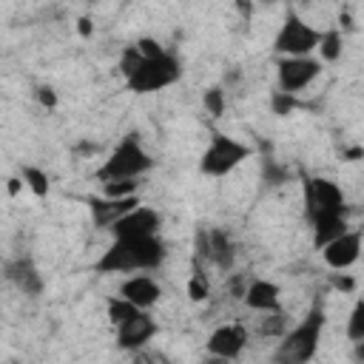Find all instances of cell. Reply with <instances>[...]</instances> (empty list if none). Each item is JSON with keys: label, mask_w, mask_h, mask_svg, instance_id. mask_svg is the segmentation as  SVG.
<instances>
[{"label": "cell", "mask_w": 364, "mask_h": 364, "mask_svg": "<svg viewBox=\"0 0 364 364\" xmlns=\"http://www.w3.org/2000/svg\"><path fill=\"white\" fill-rule=\"evenodd\" d=\"M165 259V245L156 236H117L97 259L100 273H136L154 270Z\"/></svg>", "instance_id": "1"}, {"label": "cell", "mask_w": 364, "mask_h": 364, "mask_svg": "<svg viewBox=\"0 0 364 364\" xmlns=\"http://www.w3.org/2000/svg\"><path fill=\"white\" fill-rule=\"evenodd\" d=\"M321 330H324V310L318 304H313L310 313L282 336L279 350H276V361H284V364L310 361L316 355V350H318Z\"/></svg>", "instance_id": "2"}, {"label": "cell", "mask_w": 364, "mask_h": 364, "mask_svg": "<svg viewBox=\"0 0 364 364\" xmlns=\"http://www.w3.org/2000/svg\"><path fill=\"white\" fill-rule=\"evenodd\" d=\"M151 168H154L151 154L139 145V139H136L134 134H128V136L111 151V156L100 165L97 179H102V182H108V179H136V176H142V173L151 171Z\"/></svg>", "instance_id": "3"}, {"label": "cell", "mask_w": 364, "mask_h": 364, "mask_svg": "<svg viewBox=\"0 0 364 364\" xmlns=\"http://www.w3.org/2000/svg\"><path fill=\"white\" fill-rule=\"evenodd\" d=\"M179 77H182L179 60H176L171 51H165L162 57H145V60L139 63V68H136L125 82H128V88L136 91V94H151V91H159V88L173 85Z\"/></svg>", "instance_id": "4"}, {"label": "cell", "mask_w": 364, "mask_h": 364, "mask_svg": "<svg viewBox=\"0 0 364 364\" xmlns=\"http://www.w3.org/2000/svg\"><path fill=\"white\" fill-rule=\"evenodd\" d=\"M250 156V148L233 136H225V134H213L208 148L202 151V159H199V171L205 176H225L230 171H236L245 159Z\"/></svg>", "instance_id": "5"}, {"label": "cell", "mask_w": 364, "mask_h": 364, "mask_svg": "<svg viewBox=\"0 0 364 364\" xmlns=\"http://www.w3.org/2000/svg\"><path fill=\"white\" fill-rule=\"evenodd\" d=\"M318 40H321V31L307 26L299 14H287L282 28L273 37V51H279L284 57H304L318 48Z\"/></svg>", "instance_id": "6"}, {"label": "cell", "mask_w": 364, "mask_h": 364, "mask_svg": "<svg viewBox=\"0 0 364 364\" xmlns=\"http://www.w3.org/2000/svg\"><path fill=\"white\" fill-rule=\"evenodd\" d=\"M301 188H304V210H307V219L327 216V213H347L344 193H341V188L333 179L304 176Z\"/></svg>", "instance_id": "7"}, {"label": "cell", "mask_w": 364, "mask_h": 364, "mask_svg": "<svg viewBox=\"0 0 364 364\" xmlns=\"http://www.w3.org/2000/svg\"><path fill=\"white\" fill-rule=\"evenodd\" d=\"M321 74V60L304 54V57H282L276 65V77H279V88L282 91H301L307 88L316 77Z\"/></svg>", "instance_id": "8"}, {"label": "cell", "mask_w": 364, "mask_h": 364, "mask_svg": "<svg viewBox=\"0 0 364 364\" xmlns=\"http://www.w3.org/2000/svg\"><path fill=\"white\" fill-rule=\"evenodd\" d=\"M321 256L327 262V267L333 270H347L358 262L361 256V230H344L336 239H330L327 245H321Z\"/></svg>", "instance_id": "9"}, {"label": "cell", "mask_w": 364, "mask_h": 364, "mask_svg": "<svg viewBox=\"0 0 364 364\" xmlns=\"http://www.w3.org/2000/svg\"><path fill=\"white\" fill-rule=\"evenodd\" d=\"M159 213L154 208H145V205H136L134 210H128L125 216H119L114 225H111V233L114 239L117 236H156L159 230Z\"/></svg>", "instance_id": "10"}, {"label": "cell", "mask_w": 364, "mask_h": 364, "mask_svg": "<svg viewBox=\"0 0 364 364\" xmlns=\"http://www.w3.org/2000/svg\"><path fill=\"white\" fill-rule=\"evenodd\" d=\"M154 333H156V321L142 310V313L131 316L128 321L117 324V344L122 350H139L154 338Z\"/></svg>", "instance_id": "11"}, {"label": "cell", "mask_w": 364, "mask_h": 364, "mask_svg": "<svg viewBox=\"0 0 364 364\" xmlns=\"http://www.w3.org/2000/svg\"><path fill=\"white\" fill-rule=\"evenodd\" d=\"M6 279L23 296H40V290H43V276L31 256H17V259L6 262Z\"/></svg>", "instance_id": "12"}, {"label": "cell", "mask_w": 364, "mask_h": 364, "mask_svg": "<svg viewBox=\"0 0 364 364\" xmlns=\"http://www.w3.org/2000/svg\"><path fill=\"white\" fill-rule=\"evenodd\" d=\"M247 344V333L239 324H222L208 338V353L216 358H239V353Z\"/></svg>", "instance_id": "13"}, {"label": "cell", "mask_w": 364, "mask_h": 364, "mask_svg": "<svg viewBox=\"0 0 364 364\" xmlns=\"http://www.w3.org/2000/svg\"><path fill=\"white\" fill-rule=\"evenodd\" d=\"M136 205H139L136 193L134 196H122V199H111V196H91L88 199V208H91V216H94L97 228H111L119 216H125Z\"/></svg>", "instance_id": "14"}, {"label": "cell", "mask_w": 364, "mask_h": 364, "mask_svg": "<svg viewBox=\"0 0 364 364\" xmlns=\"http://www.w3.org/2000/svg\"><path fill=\"white\" fill-rule=\"evenodd\" d=\"M119 296H125V299L134 301L136 307L148 310V307H154V304L162 299V287H159L151 276H145V273H131V276L119 284Z\"/></svg>", "instance_id": "15"}, {"label": "cell", "mask_w": 364, "mask_h": 364, "mask_svg": "<svg viewBox=\"0 0 364 364\" xmlns=\"http://www.w3.org/2000/svg\"><path fill=\"white\" fill-rule=\"evenodd\" d=\"M279 284L267 279H253L245 290V304L259 313H276L279 310Z\"/></svg>", "instance_id": "16"}, {"label": "cell", "mask_w": 364, "mask_h": 364, "mask_svg": "<svg viewBox=\"0 0 364 364\" xmlns=\"http://www.w3.org/2000/svg\"><path fill=\"white\" fill-rule=\"evenodd\" d=\"M310 225H313V242H316V247H321L347 230V216L344 213H327V216L310 219Z\"/></svg>", "instance_id": "17"}, {"label": "cell", "mask_w": 364, "mask_h": 364, "mask_svg": "<svg viewBox=\"0 0 364 364\" xmlns=\"http://www.w3.org/2000/svg\"><path fill=\"white\" fill-rule=\"evenodd\" d=\"M208 259L216 262L219 267H230L233 264V245H230L225 230H210V253H208Z\"/></svg>", "instance_id": "18"}, {"label": "cell", "mask_w": 364, "mask_h": 364, "mask_svg": "<svg viewBox=\"0 0 364 364\" xmlns=\"http://www.w3.org/2000/svg\"><path fill=\"white\" fill-rule=\"evenodd\" d=\"M318 57L324 63H336L341 60V51H344V37L338 28H330V31H321V40H318Z\"/></svg>", "instance_id": "19"}, {"label": "cell", "mask_w": 364, "mask_h": 364, "mask_svg": "<svg viewBox=\"0 0 364 364\" xmlns=\"http://www.w3.org/2000/svg\"><path fill=\"white\" fill-rule=\"evenodd\" d=\"M105 313H108V321L117 327V324L128 321L131 316L142 313V307H136V304H134V301H128L125 296H114V299H108V304H105Z\"/></svg>", "instance_id": "20"}, {"label": "cell", "mask_w": 364, "mask_h": 364, "mask_svg": "<svg viewBox=\"0 0 364 364\" xmlns=\"http://www.w3.org/2000/svg\"><path fill=\"white\" fill-rule=\"evenodd\" d=\"M20 176H23V182H26V188L34 193V196H46L48 193V173L46 171H40V168H34V165H23V171H20Z\"/></svg>", "instance_id": "21"}, {"label": "cell", "mask_w": 364, "mask_h": 364, "mask_svg": "<svg viewBox=\"0 0 364 364\" xmlns=\"http://www.w3.org/2000/svg\"><path fill=\"white\" fill-rule=\"evenodd\" d=\"M347 338L355 344V341H364V299H358L350 310V318H347Z\"/></svg>", "instance_id": "22"}, {"label": "cell", "mask_w": 364, "mask_h": 364, "mask_svg": "<svg viewBox=\"0 0 364 364\" xmlns=\"http://www.w3.org/2000/svg\"><path fill=\"white\" fill-rule=\"evenodd\" d=\"M145 60V54L139 51V46L136 43H131V46H125L122 51H119V71H122V77L128 80L136 68H139V63Z\"/></svg>", "instance_id": "23"}, {"label": "cell", "mask_w": 364, "mask_h": 364, "mask_svg": "<svg viewBox=\"0 0 364 364\" xmlns=\"http://www.w3.org/2000/svg\"><path fill=\"white\" fill-rule=\"evenodd\" d=\"M134 193H136V179H108V182H102V196L122 199V196H134Z\"/></svg>", "instance_id": "24"}, {"label": "cell", "mask_w": 364, "mask_h": 364, "mask_svg": "<svg viewBox=\"0 0 364 364\" xmlns=\"http://www.w3.org/2000/svg\"><path fill=\"white\" fill-rule=\"evenodd\" d=\"M202 105H205L208 114L222 117V114H225V88H219V85L205 88V94H202Z\"/></svg>", "instance_id": "25"}, {"label": "cell", "mask_w": 364, "mask_h": 364, "mask_svg": "<svg viewBox=\"0 0 364 364\" xmlns=\"http://www.w3.org/2000/svg\"><path fill=\"white\" fill-rule=\"evenodd\" d=\"M270 108H273V114L287 117L293 108H299V100H296V94L279 88V91H273V97H270Z\"/></svg>", "instance_id": "26"}, {"label": "cell", "mask_w": 364, "mask_h": 364, "mask_svg": "<svg viewBox=\"0 0 364 364\" xmlns=\"http://www.w3.org/2000/svg\"><path fill=\"white\" fill-rule=\"evenodd\" d=\"M208 293H210V287H208L205 276H202V273L191 276V282H188V296H191L193 301H202V299H208Z\"/></svg>", "instance_id": "27"}, {"label": "cell", "mask_w": 364, "mask_h": 364, "mask_svg": "<svg viewBox=\"0 0 364 364\" xmlns=\"http://www.w3.org/2000/svg\"><path fill=\"white\" fill-rule=\"evenodd\" d=\"M136 46H139V51H142L145 57H162V54H165V48H162L154 37H139Z\"/></svg>", "instance_id": "28"}, {"label": "cell", "mask_w": 364, "mask_h": 364, "mask_svg": "<svg viewBox=\"0 0 364 364\" xmlns=\"http://www.w3.org/2000/svg\"><path fill=\"white\" fill-rule=\"evenodd\" d=\"M330 284H333L336 290H344V293H353V290H355V282H353L347 273H341V270H338V273H333Z\"/></svg>", "instance_id": "29"}, {"label": "cell", "mask_w": 364, "mask_h": 364, "mask_svg": "<svg viewBox=\"0 0 364 364\" xmlns=\"http://www.w3.org/2000/svg\"><path fill=\"white\" fill-rule=\"evenodd\" d=\"M37 100H40V105H46V108H54V105H57V94H54V88H48V85H40V88H37Z\"/></svg>", "instance_id": "30"}, {"label": "cell", "mask_w": 364, "mask_h": 364, "mask_svg": "<svg viewBox=\"0 0 364 364\" xmlns=\"http://www.w3.org/2000/svg\"><path fill=\"white\" fill-rule=\"evenodd\" d=\"M282 327H284V316H282V313H276V321H264L262 333H264V336H284V333H282Z\"/></svg>", "instance_id": "31"}, {"label": "cell", "mask_w": 364, "mask_h": 364, "mask_svg": "<svg viewBox=\"0 0 364 364\" xmlns=\"http://www.w3.org/2000/svg\"><path fill=\"white\" fill-rule=\"evenodd\" d=\"M77 31H80L82 37H91V34H94V26H91V20H88V17H80V20H77Z\"/></svg>", "instance_id": "32"}, {"label": "cell", "mask_w": 364, "mask_h": 364, "mask_svg": "<svg viewBox=\"0 0 364 364\" xmlns=\"http://www.w3.org/2000/svg\"><path fill=\"white\" fill-rule=\"evenodd\" d=\"M20 185H26V182H23V176H20V179H17V176H11V179H9V193L14 196V193L20 191Z\"/></svg>", "instance_id": "33"}, {"label": "cell", "mask_w": 364, "mask_h": 364, "mask_svg": "<svg viewBox=\"0 0 364 364\" xmlns=\"http://www.w3.org/2000/svg\"><path fill=\"white\" fill-rule=\"evenodd\" d=\"M355 358H364V341H355Z\"/></svg>", "instance_id": "34"}]
</instances>
